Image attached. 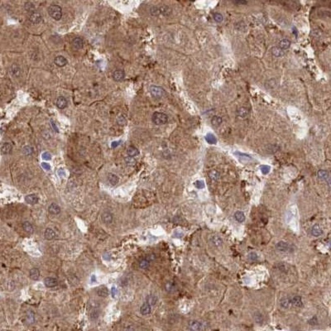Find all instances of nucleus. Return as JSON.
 <instances>
[{
	"instance_id": "393cba45",
	"label": "nucleus",
	"mask_w": 331,
	"mask_h": 331,
	"mask_svg": "<svg viewBox=\"0 0 331 331\" xmlns=\"http://www.w3.org/2000/svg\"><path fill=\"white\" fill-rule=\"evenodd\" d=\"M127 153L129 157H136L139 154V151L138 149L133 146H131L129 148L127 149Z\"/></svg>"
},
{
	"instance_id": "58836bf2",
	"label": "nucleus",
	"mask_w": 331,
	"mask_h": 331,
	"mask_svg": "<svg viewBox=\"0 0 331 331\" xmlns=\"http://www.w3.org/2000/svg\"><path fill=\"white\" fill-rule=\"evenodd\" d=\"M117 123L120 126H125L127 124V119L123 115H118L116 118Z\"/></svg>"
},
{
	"instance_id": "f257e3e1",
	"label": "nucleus",
	"mask_w": 331,
	"mask_h": 331,
	"mask_svg": "<svg viewBox=\"0 0 331 331\" xmlns=\"http://www.w3.org/2000/svg\"><path fill=\"white\" fill-rule=\"evenodd\" d=\"M48 13L53 19L56 21L62 18V9L59 5L56 4H52L48 8Z\"/></svg>"
},
{
	"instance_id": "20e7f679",
	"label": "nucleus",
	"mask_w": 331,
	"mask_h": 331,
	"mask_svg": "<svg viewBox=\"0 0 331 331\" xmlns=\"http://www.w3.org/2000/svg\"><path fill=\"white\" fill-rule=\"evenodd\" d=\"M149 90H150L151 95L157 99H160V98L163 97L165 95V90L162 88L157 86V85H151L149 88Z\"/></svg>"
},
{
	"instance_id": "cd10ccee",
	"label": "nucleus",
	"mask_w": 331,
	"mask_h": 331,
	"mask_svg": "<svg viewBox=\"0 0 331 331\" xmlns=\"http://www.w3.org/2000/svg\"><path fill=\"white\" fill-rule=\"evenodd\" d=\"M29 275H30V277L32 279V280L36 281V280H38L39 277H40V271H39V269H37V268H32V269H31V271H30Z\"/></svg>"
},
{
	"instance_id": "8fccbe9b",
	"label": "nucleus",
	"mask_w": 331,
	"mask_h": 331,
	"mask_svg": "<svg viewBox=\"0 0 331 331\" xmlns=\"http://www.w3.org/2000/svg\"><path fill=\"white\" fill-rule=\"evenodd\" d=\"M308 323L310 324V325H316L318 324V320H317V317L316 316H314L313 318H311Z\"/></svg>"
},
{
	"instance_id": "dca6fc26",
	"label": "nucleus",
	"mask_w": 331,
	"mask_h": 331,
	"mask_svg": "<svg viewBox=\"0 0 331 331\" xmlns=\"http://www.w3.org/2000/svg\"><path fill=\"white\" fill-rule=\"evenodd\" d=\"M311 234L314 237H320L323 234L322 228L319 224H314L311 228Z\"/></svg>"
},
{
	"instance_id": "0eeeda50",
	"label": "nucleus",
	"mask_w": 331,
	"mask_h": 331,
	"mask_svg": "<svg viewBox=\"0 0 331 331\" xmlns=\"http://www.w3.org/2000/svg\"><path fill=\"white\" fill-rule=\"evenodd\" d=\"M290 301H291V306H294V307H302V306H303L302 299H301V296H292V297L290 298Z\"/></svg>"
},
{
	"instance_id": "5701e85b",
	"label": "nucleus",
	"mask_w": 331,
	"mask_h": 331,
	"mask_svg": "<svg viewBox=\"0 0 331 331\" xmlns=\"http://www.w3.org/2000/svg\"><path fill=\"white\" fill-rule=\"evenodd\" d=\"M83 40L81 39V38H79V37H75V38H74V40H73V42H72V45H73V46L75 48V49H77V50H79V49H81L82 47H83Z\"/></svg>"
},
{
	"instance_id": "603ef678",
	"label": "nucleus",
	"mask_w": 331,
	"mask_h": 331,
	"mask_svg": "<svg viewBox=\"0 0 331 331\" xmlns=\"http://www.w3.org/2000/svg\"><path fill=\"white\" fill-rule=\"evenodd\" d=\"M42 159H44V160L49 161V160L52 159V155H51L49 152H44L43 154L42 155Z\"/></svg>"
},
{
	"instance_id": "1a4fd4ad",
	"label": "nucleus",
	"mask_w": 331,
	"mask_h": 331,
	"mask_svg": "<svg viewBox=\"0 0 331 331\" xmlns=\"http://www.w3.org/2000/svg\"><path fill=\"white\" fill-rule=\"evenodd\" d=\"M158 9H159V13H160V14H162V15H164V16H169V15H171V13H172L171 9L169 6H167V5L159 6Z\"/></svg>"
},
{
	"instance_id": "2eb2a0df",
	"label": "nucleus",
	"mask_w": 331,
	"mask_h": 331,
	"mask_svg": "<svg viewBox=\"0 0 331 331\" xmlns=\"http://www.w3.org/2000/svg\"><path fill=\"white\" fill-rule=\"evenodd\" d=\"M48 211L52 214H59L61 213V208L58 205L52 203L49 207H48Z\"/></svg>"
},
{
	"instance_id": "5fc2aeb1",
	"label": "nucleus",
	"mask_w": 331,
	"mask_h": 331,
	"mask_svg": "<svg viewBox=\"0 0 331 331\" xmlns=\"http://www.w3.org/2000/svg\"><path fill=\"white\" fill-rule=\"evenodd\" d=\"M145 258H146V259H148L149 261H154V260H155V258H156V256H155V254H152V253H151V254H148V255H147Z\"/></svg>"
},
{
	"instance_id": "423d86ee",
	"label": "nucleus",
	"mask_w": 331,
	"mask_h": 331,
	"mask_svg": "<svg viewBox=\"0 0 331 331\" xmlns=\"http://www.w3.org/2000/svg\"><path fill=\"white\" fill-rule=\"evenodd\" d=\"M28 18H29L30 22L32 23H34V24H38V23H40L42 21V17L41 13H39L37 12L30 13Z\"/></svg>"
},
{
	"instance_id": "bf43d9fd",
	"label": "nucleus",
	"mask_w": 331,
	"mask_h": 331,
	"mask_svg": "<svg viewBox=\"0 0 331 331\" xmlns=\"http://www.w3.org/2000/svg\"><path fill=\"white\" fill-rule=\"evenodd\" d=\"M115 294H116V288L113 287V288H112V296L114 297L115 296Z\"/></svg>"
},
{
	"instance_id": "c9c22d12",
	"label": "nucleus",
	"mask_w": 331,
	"mask_h": 331,
	"mask_svg": "<svg viewBox=\"0 0 331 331\" xmlns=\"http://www.w3.org/2000/svg\"><path fill=\"white\" fill-rule=\"evenodd\" d=\"M209 176L211 180H213L214 181H218L219 177H220V175H219V172L217 171L212 170V171H210L209 172Z\"/></svg>"
},
{
	"instance_id": "ddd939ff",
	"label": "nucleus",
	"mask_w": 331,
	"mask_h": 331,
	"mask_svg": "<svg viewBox=\"0 0 331 331\" xmlns=\"http://www.w3.org/2000/svg\"><path fill=\"white\" fill-rule=\"evenodd\" d=\"M101 219L106 224H111L113 222V215L109 212H104L101 214Z\"/></svg>"
},
{
	"instance_id": "a18cd8bd",
	"label": "nucleus",
	"mask_w": 331,
	"mask_h": 331,
	"mask_svg": "<svg viewBox=\"0 0 331 331\" xmlns=\"http://www.w3.org/2000/svg\"><path fill=\"white\" fill-rule=\"evenodd\" d=\"M248 260H250V261H256L258 260V254L256 253H254V252H252V253H250L249 254H248Z\"/></svg>"
},
{
	"instance_id": "4468645a",
	"label": "nucleus",
	"mask_w": 331,
	"mask_h": 331,
	"mask_svg": "<svg viewBox=\"0 0 331 331\" xmlns=\"http://www.w3.org/2000/svg\"><path fill=\"white\" fill-rule=\"evenodd\" d=\"M56 106L59 109H65L67 106V100H66V99L65 97H63V96L58 97V99L56 100Z\"/></svg>"
},
{
	"instance_id": "b1692460",
	"label": "nucleus",
	"mask_w": 331,
	"mask_h": 331,
	"mask_svg": "<svg viewBox=\"0 0 331 331\" xmlns=\"http://www.w3.org/2000/svg\"><path fill=\"white\" fill-rule=\"evenodd\" d=\"M234 154L239 158L240 161H244V162H248L252 160V157H249L248 155L242 153V152H234Z\"/></svg>"
},
{
	"instance_id": "9b49d317",
	"label": "nucleus",
	"mask_w": 331,
	"mask_h": 331,
	"mask_svg": "<svg viewBox=\"0 0 331 331\" xmlns=\"http://www.w3.org/2000/svg\"><path fill=\"white\" fill-rule=\"evenodd\" d=\"M56 232H55L53 229L50 228H47L45 230V232H44V238H45L46 240H52V239L56 238Z\"/></svg>"
},
{
	"instance_id": "c756f323",
	"label": "nucleus",
	"mask_w": 331,
	"mask_h": 331,
	"mask_svg": "<svg viewBox=\"0 0 331 331\" xmlns=\"http://www.w3.org/2000/svg\"><path fill=\"white\" fill-rule=\"evenodd\" d=\"M223 122V118L219 116H214L211 119V123L214 127H218L222 124Z\"/></svg>"
},
{
	"instance_id": "09e8293b",
	"label": "nucleus",
	"mask_w": 331,
	"mask_h": 331,
	"mask_svg": "<svg viewBox=\"0 0 331 331\" xmlns=\"http://www.w3.org/2000/svg\"><path fill=\"white\" fill-rule=\"evenodd\" d=\"M166 291H168L169 292H171L175 290V285L173 283H171V282H168L166 285Z\"/></svg>"
},
{
	"instance_id": "bb28decb",
	"label": "nucleus",
	"mask_w": 331,
	"mask_h": 331,
	"mask_svg": "<svg viewBox=\"0 0 331 331\" xmlns=\"http://www.w3.org/2000/svg\"><path fill=\"white\" fill-rule=\"evenodd\" d=\"M108 180H109V182L111 184V185H117L118 182L119 178H118L116 175L113 174V173H109V174L108 175Z\"/></svg>"
},
{
	"instance_id": "6e6552de",
	"label": "nucleus",
	"mask_w": 331,
	"mask_h": 331,
	"mask_svg": "<svg viewBox=\"0 0 331 331\" xmlns=\"http://www.w3.org/2000/svg\"><path fill=\"white\" fill-rule=\"evenodd\" d=\"M44 284L46 287H54L58 285V281L56 278L53 277H46L44 280Z\"/></svg>"
},
{
	"instance_id": "6ab92c4d",
	"label": "nucleus",
	"mask_w": 331,
	"mask_h": 331,
	"mask_svg": "<svg viewBox=\"0 0 331 331\" xmlns=\"http://www.w3.org/2000/svg\"><path fill=\"white\" fill-rule=\"evenodd\" d=\"M12 148H13L12 144H11L10 142H3V143L2 144L1 152H2L3 154H8V153H9V152L12 151Z\"/></svg>"
},
{
	"instance_id": "ea45409f",
	"label": "nucleus",
	"mask_w": 331,
	"mask_h": 331,
	"mask_svg": "<svg viewBox=\"0 0 331 331\" xmlns=\"http://www.w3.org/2000/svg\"><path fill=\"white\" fill-rule=\"evenodd\" d=\"M157 301V297L153 295H150L147 297V303H148L150 305H156Z\"/></svg>"
},
{
	"instance_id": "f3484780",
	"label": "nucleus",
	"mask_w": 331,
	"mask_h": 331,
	"mask_svg": "<svg viewBox=\"0 0 331 331\" xmlns=\"http://www.w3.org/2000/svg\"><path fill=\"white\" fill-rule=\"evenodd\" d=\"M271 54H272L274 56H276V57L283 56L284 54H285V53H284V51L281 50L279 46H273V47H271Z\"/></svg>"
},
{
	"instance_id": "f03ea898",
	"label": "nucleus",
	"mask_w": 331,
	"mask_h": 331,
	"mask_svg": "<svg viewBox=\"0 0 331 331\" xmlns=\"http://www.w3.org/2000/svg\"><path fill=\"white\" fill-rule=\"evenodd\" d=\"M152 122H154L156 125H162V124H165L167 122L168 116L164 113L155 112L152 114Z\"/></svg>"
},
{
	"instance_id": "13d9d810",
	"label": "nucleus",
	"mask_w": 331,
	"mask_h": 331,
	"mask_svg": "<svg viewBox=\"0 0 331 331\" xmlns=\"http://www.w3.org/2000/svg\"><path fill=\"white\" fill-rule=\"evenodd\" d=\"M120 143V142H112V148H115V147H117V145H118Z\"/></svg>"
},
{
	"instance_id": "37998d69",
	"label": "nucleus",
	"mask_w": 331,
	"mask_h": 331,
	"mask_svg": "<svg viewBox=\"0 0 331 331\" xmlns=\"http://www.w3.org/2000/svg\"><path fill=\"white\" fill-rule=\"evenodd\" d=\"M125 162H126V164L128 166H134L136 164V160L132 157H128L125 158Z\"/></svg>"
},
{
	"instance_id": "aec40b11",
	"label": "nucleus",
	"mask_w": 331,
	"mask_h": 331,
	"mask_svg": "<svg viewBox=\"0 0 331 331\" xmlns=\"http://www.w3.org/2000/svg\"><path fill=\"white\" fill-rule=\"evenodd\" d=\"M25 201L30 205H36L38 203V197L36 195H28L25 196Z\"/></svg>"
},
{
	"instance_id": "79ce46f5",
	"label": "nucleus",
	"mask_w": 331,
	"mask_h": 331,
	"mask_svg": "<svg viewBox=\"0 0 331 331\" xmlns=\"http://www.w3.org/2000/svg\"><path fill=\"white\" fill-rule=\"evenodd\" d=\"M254 319H255V321L258 323V324H262L263 323V316L260 312H256L254 314Z\"/></svg>"
},
{
	"instance_id": "6e6d98bb",
	"label": "nucleus",
	"mask_w": 331,
	"mask_h": 331,
	"mask_svg": "<svg viewBox=\"0 0 331 331\" xmlns=\"http://www.w3.org/2000/svg\"><path fill=\"white\" fill-rule=\"evenodd\" d=\"M42 166L43 167L45 170H46V171H49V170L51 169V166L49 165L48 163H46V162L42 163Z\"/></svg>"
},
{
	"instance_id": "9d476101",
	"label": "nucleus",
	"mask_w": 331,
	"mask_h": 331,
	"mask_svg": "<svg viewBox=\"0 0 331 331\" xmlns=\"http://www.w3.org/2000/svg\"><path fill=\"white\" fill-rule=\"evenodd\" d=\"M125 77V73L122 70H116L113 71V78L115 81H120Z\"/></svg>"
},
{
	"instance_id": "f704fd0d",
	"label": "nucleus",
	"mask_w": 331,
	"mask_h": 331,
	"mask_svg": "<svg viewBox=\"0 0 331 331\" xmlns=\"http://www.w3.org/2000/svg\"><path fill=\"white\" fill-rule=\"evenodd\" d=\"M280 305L283 309H288L290 306H291V301H290V298H282L281 300V301H280Z\"/></svg>"
},
{
	"instance_id": "de8ad7c7",
	"label": "nucleus",
	"mask_w": 331,
	"mask_h": 331,
	"mask_svg": "<svg viewBox=\"0 0 331 331\" xmlns=\"http://www.w3.org/2000/svg\"><path fill=\"white\" fill-rule=\"evenodd\" d=\"M214 19L217 23H221L223 21V16L219 13H214Z\"/></svg>"
},
{
	"instance_id": "4c0bfd02",
	"label": "nucleus",
	"mask_w": 331,
	"mask_h": 331,
	"mask_svg": "<svg viewBox=\"0 0 331 331\" xmlns=\"http://www.w3.org/2000/svg\"><path fill=\"white\" fill-rule=\"evenodd\" d=\"M211 243L214 244V246H216V247H219V246L222 245L223 241H222V239L218 236H213L211 238Z\"/></svg>"
},
{
	"instance_id": "3c124183",
	"label": "nucleus",
	"mask_w": 331,
	"mask_h": 331,
	"mask_svg": "<svg viewBox=\"0 0 331 331\" xmlns=\"http://www.w3.org/2000/svg\"><path fill=\"white\" fill-rule=\"evenodd\" d=\"M23 152H24L25 154H26V155H30V154L32 153V149L30 148V147L26 146V147H25V148H23Z\"/></svg>"
},
{
	"instance_id": "e433bc0d",
	"label": "nucleus",
	"mask_w": 331,
	"mask_h": 331,
	"mask_svg": "<svg viewBox=\"0 0 331 331\" xmlns=\"http://www.w3.org/2000/svg\"><path fill=\"white\" fill-rule=\"evenodd\" d=\"M11 73L14 76H19L21 75V69L17 65H13L11 67Z\"/></svg>"
},
{
	"instance_id": "4d7b16f0",
	"label": "nucleus",
	"mask_w": 331,
	"mask_h": 331,
	"mask_svg": "<svg viewBox=\"0 0 331 331\" xmlns=\"http://www.w3.org/2000/svg\"><path fill=\"white\" fill-rule=\"evenodd\" d=\"M234 3H235L237 5H245L248 3L247 1H234Z\"/></svg>"
},
{
	"instance_id": "864d4df0",
	"label": "nucleus",
	"mask_w": 331,
	"mask_h": 331,
	"mask_svg": "<svg viewBox=\"0 0 331 331\" xmlns=\"http://www.w3.org/2000/svg\"><path fill=\"white\" fill-rule=\"evenodd\" d=\"M195 185H196V187L199 188V189H203V188L205 187V183H204L203 181H197L195 182Z\"/></svg>"
},
{
	"instance_id": "49530a36",
	"label": "nucleus",
	"mask_w": 331,
	"mask_h": 331,
	"mask_svg": "<svg viewBox=\"0 0 331 331\" xmlns=\"http://www.w3.org/2000/svg\"><path fill=\"white\" fill-rule=\"evenodd\" d=\"M260 169H261V171L262 172V174H264V175L268 174L271 171L270 166H267V165L261 166Z\"/></svg>"
},
{
	"instance_id": "f8f14e48",
	"label": "nucleus",
	"mask_w": 331,
	"mask_h": 331,
	"mask_svg": "<svg viewBox=\"0 0 331 331\" xmlns=\"http://www.w3.org/2000/svg\"><path fill=\"white\" fill-rule=\"evenodd\" d=\"M54 62H55V64H56L57 66H59V67H63V66H65L67 64V60H66L64 56H56V57L54 59Z\"/></svg>"
},
{
	"instance_id": "a211bd4d",
	"label": "nucleus",
	"mask_w": 331,
	"mask_h": 331,
	"mask_svg": "<svg viewBox=\"0 0 331 331\" xmlns=\"http://www.w3.org/2000/svg\"><path fill=\"white\" fill-rule=\"evenodd\" d=\"M97 294L101 297H107L109 296V290L105 286H100L97 288Z\"/></svg>"
},
{
	"instance_id": "a878e982",
	"label": "nucleus",
	"mask_w": 331,
	"mask_h": 331,
	"mask_svg": "<svg viewBox=\"0 0 331 331\" xmlns=\"http://www.w3.org/2000/svg\"><path fill=\"white\" fill-rule=\"evenodd\" d=\"M290 46H291V42L287 39H282L279 42V47L283 51L288 49L290 47Z\"/></svg>"
},
{
	"instance_id": "72a5a7b5",
	"label": "nucleus",
	"mask_w": 331,
	"mask_h": 331,
	"mask_svg": "<svg viewBox=\"0 0 331 331\" xmlns=\"http://www.w3.org/2000/svg\"><path fill=\"white\" fill-rule=\"evenodd\" d=\"M249 113V110L247 108L241 107L238 109V115L241 118H246Z\"/></svg>"
},
{
	"instance_id": "7ed1b4c3",
	"label": "nucleus",
	"mask_w": 331,
	"mask_h": 331,
	"mask_svg": "<svg viewBox=\"0 0 331 331\" xmlns=\"http://www.w3.org/2000/svg\"><path fill=\"white\" fill-rule=\"evenodd\" d=\"M276 249L282 253H291L294 250V248L292 245H291L287 242L280 241L276 244Z\"/></svg>"
},
{
	"instance_id": "39448f33",
	"label": "nucleus",
	"mask_w": 331,
	"mask_h": 331,
	"mask_svg": "<svg viewBox=\"0 0 331 331\" xmlns=\"http://www.w3.org/2000/svg\"><path fill=\"white\" fill-rule=\"evenodd\" d=\"M188 326H189V329L191 330H203L205 329V324L197 320L190 321Z\"/></svg>"
},
{
	"instance_id": "2f4dec72",
	"label": "nucleus",
	"mask_w": 331,
	"mask_h": 331,
	"mask_svg": "<svg viewBox=\"0 0 331 331\" xmlns=\"http://www.w3.org/2000/svg\"><path fill=\"white\" fill-rule=\"evenodd\" d=\"M234 218H235V219L238 223H244V221H245V218H246L244 212H242V211H237V212H235Z\"/></svg>"
},
{
	"instance_id": "c03bdc74",
	"label": "nucleus",
	"mask_w": 331,
	"mask_h": 331,
	"mask_svg": "<svg viewBox=\"0 0 331 331\" xmlns=\"http://www.w3.org/2000/svg\"><path fill=\"white\" fill-rule=\"evenodd\" d=\"M278 149L279 147H277V145H269L267 146V151L268 152V153H275L276 152H277Z\"/></svg>"
},
{
	"instance_id": "a19ab883",
	"label": "nucleus",
	"mask_w": 331,
	"mask_h": 331,
	"mask_svg": "<svg viewBox=\"0 0 331 331\" xmlns=\"http://www.w3.org/2000/svg\"><path fill=\"white\" fill-rule=\"evenodd\" d=\"M149 266H150V261H148V259L143 258V259L140 260L139 261L140 268H142V269H146V268L149 267Z\"/></svg>"
},
{
	"instance_id": "7c9ffc66",
	"label": "nucleus",
	"mask_w": 331,
	"mask_h": 331,
	"mask_svg": "<svg viewBox=\"0 0 331 331\" xmlns=\"http://www.w3.org/2000/svg\"><path fill=\"white\" fill-rule=\"evenodd\" d=\"M23 228L24 231L26 232V233H28V234H32L33 231H34L33 227L32 225V224L29 223V222H27V221L24 222V223L23 224Z\"/></svg>"
},
{
	"instance_id": "c85d7f7f",
	"label": "nucleus",
	"mask_w": 331,
	"mask_h": 331,
	"mask_svg": "<svg viewBox=\"0 0 331 331\" xmlns=\"http://www.w3.org/2000/svg\"><path fill=\"white\" fill-rule=\"evenodd\" d=\"M24 9L29 13H35L36 12L35 5L32 3H31V2H26V3L24 4Z\"/></svg>"
},
{
	"instance_id": "412c9836",
	"label": "nucleus",
	"mask_w": 331,
	"mask_h": 331,
	"mask_svg": "<svg viewBox=\"0 0 331 331\" xmlns=\"http://www.w3.org/2000/svg\"><path fill=\"white\" fill-rule=\"evenodd\" d=\"M317 175H318V177H319L320 180H323V181H328V184L330 185V178H329V174H328V172H327L326 171H324V170H320V171H318Z\"/></svg>"
},
{
	"instance_id": "473e14b6",
	"label": "nucleus",
	"mask_w": 331,
	"mask_h": 331,
	"mask_svg": "<svg viewBox=\"0 0 331 331\" xmlns=\"http://www.w3.org/2000/svg\"><path fill=\"white\" fill-rule=\"evenodd\" d=\"M205 140L209 144H216L217 143V139L215 136L212 133H207L205 136Z\"/></svg>"
},
{
	"instance_id": "4be33fe9",
	"label": "nucleus",
	"mask_w": 331,
	"mask_h": 331,
	"mask_svg": "<svg viewBox=\"0 0 331 331\" xmlns=\"http://www.w3.org/2000/svg\"><path fill=\"white\" fill-rule=\"evenodd\" d=\"M140 313L142 315H147L151 313V305L148 303H144L140 308Z\"/></svg>"
},
{
	"instance_id": "052dcab7",
	"label": "nucleus",
	"mask_w": 331,
	"mask_h": 331,
	"mask_svg": "<svg viewBox=\"0 0 331 331\" xmlns=\"http://www.w3.org/2000/svg\"><path fill=\"white\" fill-rule=\"evenodd\" d=\"M126 330H134L132 327H127V328H125Z\"/></svg>"
}]
</instances>
